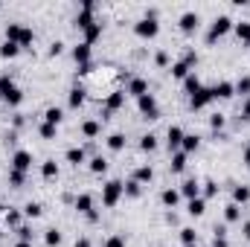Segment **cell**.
Masks as SVG:
<instances>
[{
  "mask_svg": "<svg viewBox=\"0 0 250 247\" xmlns=\"http://www.w3.org/2000/svg\"><path fill=\"white\" fill-rule=\"evenodd\" d=\"M230 29H233V18H230V15H218V18L212 21L209 32H207V44H215V41H218V38H224Z\"/></svg>",
  "mask_w": 250,
  "mask_h": 247,
  "instance_id": "1",
  "label": "cell"
},
{
  "mask_svg": "<svg viewBox=\"0 0 250 247\" xmlns=\"http://www.w3.org/2000/svg\"><path fill=\"white\" fill-rule=\"evenodd\" d=\"M123 181H108V184L102 186V206H108V209H114L117 204H120V198H123Z\"/></svg>",
  "mask_w": 250,
  "mask_h": 247,
  "instance_id": "2",
  "label": "cell"
},
{
  "mask_svg": "<svg viewBox=\"0 0 250 247\" xmlns=\"http://www.w3.org/2000/svg\"><path fill=\"white\" fill-rule=\"evenodd\" d=\"M137 108H140V114H143L146 120H157V117H160V108H157V99H154V93H146V96H140V99H137Z\"/></svg>",
  "mask_w": 250,
  "mask_h": 247,
  "instance_id": "3",
  "label": "cell"
},
{
  "mask_svg": "<svg viewBox=\"0 0 250 247\" xmlns=\"http://www.w3.org/2000/svg\"><path fill=\"white\" fill-rule=\"evenodd\" d=\"M134 32H137L140 38H157L160 23H157V21H151V18H140V21L134 23Z\"/></svg>",
  "mask_w": 250,
  "mask_h": 247,
  "instance_id": "4",
  "label": "cell"
},
{
  "mask_svg": "<svg viewBox=\"0 0 250 247\" xmlns=\"http://www.w3.org/2000/svg\"><path fill=\"white\" fill-rule=\"evenodd\" d=\"M93 9H96V3H93V0H84V3H82V12L76 15V26H79L82 32H84L90 23H96V21H93Z\"/></svg>",
  "mask_w": 250,
  "mask_h": 247,
  "instance_id": "5",
  "label": "cell"
},
{
  "mask_svg": "<svg viewBox=\"0 0 250 247\" xmlns=\"http://www.w3.org/2000/svg\"><path fill=\"white\" fill-rule=\"evenodd\" d=\"M12 169H15V172H23V175H26V172L32 169V154H29L26 148H18V151L12 154Z\"/></svg>",
  "mask_w": 250,
  "mask_h": 247,
  "instance_id": "6",
  "label": "cell"
},
{
  "mask_svg": "<svg viewBox=\"0 0 250 247\" xmlns=\"http://www.w3.org/2000/svg\"><path fill=\"white\" fill-rule=\"evenodd\" d=\"M73 204H76V209H79L82 215H87L90 221H96V218H99V215H96V209H93V195L82 192V195H79V198H76Z\"/></svg>",
  "mask_w": 250,
  "mask_h": 247,
  "instance_id": "7",
  "label": "cell"
},
{
  "mask_svg": "<svg viewBox=\"0 0 250 247\" xmlns=\"http://www.w3.org/2000/svg\"><path fill=\"white\" fill-rule=\"evenodd\" d=\"M209 102H215V99H212V87H201V90L189 99V108H192V111H204Z\"/></svg>",
  "mask_w": 250,
  "mask_h": 247,
  "instance_id": "8",
  "label": "cell"
},
{
  "mask_svg": "<svg viewBox=\"0 0 250 247\" xmlns=\"http://www.w3.org/2000/svg\"><path fill=\"white\" fill-rule=\"evenodd\" d=\"M178 26H181V32L192 35V32L201 26V18H198V12H184V15H181V21H178Z\"/></svg>",
  "mask_w": 250,
  "mask_h": 247,
  "instance_id": "9",
  "label": "cell"
},
{
  "mask_svg": "<svg viewBox=\"0 0 250 247\" xmlns=\"http://www.w3.org/2000/svg\"><path fill=\"white\" fill-rule=\"evenodd\" d=\"M123 105H125V93H120V90H117V93H111V96L105 99V111H102V120H108V117H111L114 111H120Z\"/></svg>",
  "mask_w": 250,
  "mask_h": 247,
  "instance_id": "10",
  "label": "cell"
},
{
  "mask_svg": "<svg viewBox=\"0 0 250 247\" xmlns=\"http://www.w3.org/2000/svg\"><path fill=\"white\" fill-rule=\"evenodd\" d=\"M125 93H128V96H134V99H140V96H146V93H148V82H146V79H140V76H134V79L128 82Z\"/></svg>",
  "mask_w": 250,
  "mask_h": 247,
  "instance_id": "11",
  "label": "cell"
},
{
  "mask_svg": "<svg viewBox=\"0 0 250 247\" xmlns=\"http://www.w3.org/2000/svg\"><path fill=\"white\" fill-rule=\"evenodd\" d=\"M233 96H236V84L227 82V79L212 87V99H233Z\"/></svg>",
  "mask_w": 250,
  "mask_h": 247,
  "instance_id": "12",
  "label": "cell"
},
{
  "mask_svg": "<svg viewBox=\"0 0 250 247\" xmlns=\"http://www.w3.org/2000/svg\"><path fill=\"white\" fill-rule=\"evenodd\" d=\"M166 137H169V151H181V145H184V137H187V134H184V128H181V125H172Z\"/></svg>",
  "mask_w": 250,
  "mask_h": 247,
  "instance_id": "13",
  "label": "cell"
},
{
  "mask_svg": "<svg viewBox=\"0 0 250 247\" xmlns=\"http://www.w3.org/2000/svg\"><path fill=\"white\" fill-rule=\"evenodd\" d=\"M181 198H187V201H192V198H201V184L195 181V178H189V181H184L181 184Z\"/></svg>",
  "mask_w": 250,
  "mask_h": 247,
  "instance_id": "14",
  "label": "cell"
},
{
  "mask_svg": "<svg viewBox=\"0 0 250 247\" xmlns=\"http://www.w3.org/2000/svg\"><path fill=\"white\" fill-rule=\"evenodd\" d=\"M64 160H67L70 166H82V163L87 160V154H84V148H76V145H73V148L64 151Z\"/></svg>",
  "mask_w": 250,
  "mask_h": 247,
  "instance_id": "15",
  "label": "cell"
},
{
  "mask_svg": "<svg viewBox=\"0 0 250 247\" xmlns=\"http://www.w3.org/2000/svg\"><path fill=\"white\" fill-rule=\"evenodd\" d=\"M187 212L192 215V218H201L204 212H207V198H192L187 204Z\"/></svg>",
  "mask_w": 250,
  "mask_h": 247,
  "instance_id": "16",
  "label": "cell"
},
{
  "mask_svg": "<svg viewBox=\"0 0 250 247\" xmlns=\"http://www.w3.org/2000/svg\"><path fill=\"white\" fill-rule=\"evenodd\" d=\"M73 59L79 62V67H82V64H90V44H84V41L76 44V47H73Z\"/></svg>",
  "mask_w": 250,
  "mask_h": 247,
  "instance_id": "17",
  "label": "cell"
},
{
  "mask_svg": "<svg viewBox=\"0 0 250 247\" xmlns=\"http://www.w3.org/2000/svg\"><path fill=\"white\" fill-rule=\"evenodd\" d=\"M23 29H26V26H21V23H6V41H12V44H18V47H21Z\"/></svg>",
  "mask_w": 250,
  "mask_h": 247,
  "instance_id": "18",
  "label": "cell"
},
{
  "mask_svg": "<svg viewBox=\"0 0 250 247\" xmlns=\"http://www.w3.org/2000/svg\"><path fill=\"white\" fill-rule=\"evenodd\" d=\"M67 105H70L73 111H79V108L84 105V87H73V90L67 93Z\"/></svg>",
  "mask_w": 250,
  "mask_h": 247,
  "instance_id": "19",
  "label": "cell"
},
{
  "mask_svg": "<svg viewBox=\"0 0 250 247\" xmlns=\"http://www.w3.org/2000/svg\"><path fill=\"white\" fill-rule=\"evenodd\" d=\"M201 87H204V84H201V79H198L195 73H189L187 79H184V93H187L189 99H192V96H195V93H198Z\"/></svg>",
  "mask_w": 250,
  "mask_h": 247,
  "instance_id": "20",
  "label": "cell"
},
{
  "mask_svg": "<svg viewBox=\"0 0 250 247\" xmlns=\"http://www.w3.org/2000/svg\"><path fill=\"white\" fill-rule=\"evenodd\" d=\"M82 134H84L87 140L99 137V134H102V123H99V120H84V123H82Z\"/></svg>",
  "mask_w": 250,
  "mask_h": 247,
  "instance_id": "21",
  "label": "cell"
},
{
  "mask_svg": "<svg viewBox=\"0 0 250 247\" xmlns=\"http://www.w3.org/2000/svg\"><path fill=\"white\" fill-rule=\"evenodd\" d=\"M41 178L44 181H56L59 178V163L56 160H44L41 163Z\"/></svg>",
  "mask_w": 250,
  "mask_h": 247,
  "instance_id": "22",
  "label": "cell"
},
{
  "mask_svg": "<svg viewBox=\"0 0 250 247\" xmlns=\"http://www.w3.org/2000/svg\"><path fill=\"white\" fill-rule=\"evenodd\" d=\"M160 201H163V206L175 209L178 201H181V192H178V189H163V192H160Z\"/></svg>",
  "mask_w": 250,
  "mask_h": 247,
  "instance_id": "23",
  "label": "cell"
},
{
  "mask_svg": "<svg viewBox=\"0 0 250 247\" xmlns=\"http://www.w3.org/2000/svg\"><path fill=\"white\" fill-rule=\"evenodd\" d=\"M250 201V186H242V184H236L233 186V204H239V206H245Z\"/></svg>",
  "mask_w": 250,
  "mask_h": 247,
  "instance_id": "24",
  "label": "cell"
},
{
  "mask_svg": "<svg viewBox=\"0 0 250 247\" xmlns=\"http://www.w3.org/2000/svg\"><path fill=\"white\" fill-rule=\"evenodd\" d=\"M134 181H137L140 186L151 184V181H154V169H151V166H140V169L134 172Z\"/></svg>",
  "mask_w": 250,
  "mask_h": 247,
  "instance_id": "25",
  "label": "cell"
},
{
  "mask_svg": "<svg viewBox=\"0 0 250 247\" xmlns=\"http://www.w3.org/2000/svg\"><path fill=\"white\" fill-rule=\"evenodd\" d=\"M189 73H195V70H192V67H189V64L184 62V59H181V62H175V64H172V79H178V82H184V79H187Z\"/></svg>",
  "mask_w": 250,
  "mask_h": 247,
  "instance_id": "26",
  "label": "cell"
},
{
  "mask_svg": "<svg viewBox=\"0 0 250 247\" xmlns=\"http://www.w3.org/2000/svg\"><path fill=\"white\" fill-rule=\"evenodd\" d=\"M239 218H242V206H239V204H233V201H230V204H227V206H224V221H227V224H236V221H239Z\"/></svg>",
  "mask_w": 250,
  "mask_h": 247,
  "instance_id": "27",
  "label": "cell"
},
{
  "mask_svg": "<svg viewBox=\"0 0 250 247\" xmlns=\"http://www.w3.org/2000/svg\"><path fill=\"white\" fill-rule=\"evenodd\" d=\"M187 157H189V154H184V151H175V154H172V163H169V169H172L175 175H181V172L187 169Z\"/></svg>",
  "mask_w": 250,
  "mask_h": 247,
  "instance_id": "28",
  "label": "cell"
},
{
  "mask_svg": "<svg viewBox=\"0 0 250 247\" xmlns=\"http://www.w3.org/2000/svg\"><path fill=\"white\" fill-rule=\"evenodd\" d=\"M62 120H64V111H62V108H56V105H53V108H47V111H44V123H50V125H56V128H59V125H62Z\"/></svg>",
  "mask_w": 250,
  "mask_h": 247,
  "instance_id": "29",
  "label": "cell"
},
{
  "mask_svg": "<svg viewBox=\"0 0 250 247\" xmlns=\"http://www.w3.org/2000/svg\"><path fill=\"white\" fill-rule=\"evenodd\" d=\"M3 102H6L9 108H18V105L23 102V90H21V87H12V90L3 96Z\"/></svg>",
  "mask_w": 250,
  "mask_h": 247,
  "instance_id": "30",
  "label": "cell"
},
{
  "mask_svg": "<svg viewBox=\"0 0 250 247\" xmlns=\"http://www.w3.org/2000/svg\"><path fill=\"white\" fill-rule=\"evenodd\" d=\"M198 145H201V137H198V134H187L181 151H184V154H192V151H198Z\"/></svg>",
  "mask_w": 250,
  "mask_h": 247,
  "instance_id": "31",
  "label": "cell"
},
{
  "mask_svg": "<svg viewBox=\"0 0 250 247\" xmlns=\"http://www.w3.org/2000/svg\"><path fill=\"white\" fill-rule=\"evenodd\" d=\"M233 32H236V38H239L242 44H250V23H248V21L233 23Z\"/></svg>",
  "mask_w": 250,
  "mask_h": 247,
  "instance_id": "32",
  "label": "cell"
},
{
  "mask_svg": "<svg viewBox=\"0 0 250 247\" xmlns=\"http://www.w3.org/2000/svg\"><path fill=\"white\" fill-rule=\"evenodd\" d=\"M105 145H108L111 151H123V148H125V134H120V131H117V134H111V137L105 140Z\"/></svg>",
  "mask_w": 250,
  "mask_h": 247,
  "instance_id": "33",
  "label": "cell"
},
{
  "mask_svg": "<svg viewBox=\"0 0 250 247\" xmlns=\"http://www.w3.org/2000/svg\"><path fill=\"white\" fill-rule=\"evenodd\" d=\"M99 35H102V23H90V26L84 29V44H90V47H93V41H96Z\"/></svg>",
  "mask_w": 250,
  "mask_h": 247,
  "instance_id": "34",
  "label": "cell"
},
{
  "mask_svg": "<svg viewBox=\"0 0 250 247\" xmlns=\"http://www.w3.org/2000/svg\"><path fill=\"white\" fill-rule=\"evenodd\" d=\"M18 53H21L18 44H12V41H3V44H0V59H15Z\"/></svg>",
  "mask_w": 250,
  "mask_h": 247,
  "instance_id": "35",
  "label": "cell"
},
{
  "mask_svg": "<svg viewBox=\"0 0 250 247\" xmlns=\"http://www.w3.org/2000/svg\"><path fill=\"white\" fill-rule=\"evenodd\" d=\"M3 224L18 230V227H21V212H18V209H6V212H3Z\"/></svg>",
  "mask_w": 250,
  "mask_h": 247,
  "instance_id": "36",
  "label": "cell"
},
{
  "mask_svg": "<svg viewBox=\"0 0 250 247\" xmlns=\"http://www.w3.org/2000/svg\"><path fill=\"white\" fill-rule=\"evenodd\" d=\"M123 195H125V198H140V195H143V186H140L137 181H134V178H131V181L123 186Z\"/></svg>",
  "mask_w": 250,
  "mask_h": 247,
  "instance_id": "37",
  "label": "cell"
},
{
  "mask_svg": "<svg viewBox=\"0 0 250 247\" xmlns=\"http://www.w3.org/2000/svg\"><path fill=\"white\" fill-rule=\"evenodd\" d=\"M178 236H181V245H184V247H189V245H198V233H195L192 227H184V230H181Z\"/></svg>",
  "mask_w": 250,
  "mask_h": 247,
  "instance_id": "38",
  "label": "cell"
},
{
  "mask_svg": "<svg viewBox=\"0 0 250 247\" xmlns=\"http://www.w3.org/2000/svg\"><path fill=\"white\" fill-rule=\"evenodd\" d=\"M90 172H93V175H105V172H108V160H105L102 154L93 157V160H90Z\"/></svg>",
  "mask_w": 250,
  "mask_h": 247,
  "instance_id": "39",
  "label": "cell"
},
{
  "mask_svg": "<svg viewBox=\"0 0 250 247\" xmlns=\"http://www.w3.org/2000/svg\"><path fill=\"white\" fill-rule=\"evenodd\" d=\"M41 212H44V206H41L38 201H29V204H23V215H26V218H38Z\"/></svg>",
  "mask_w": 250,
  "mask_h": 247,
  "instance_id": "40",
  "label": "cell"
},
{
  "mask_svg": "<svg viewBox=\"0 0 250 247\" xmlns=\"http://www.w3.org/2000/svg\"><path fill=\"white\" fill-rule=\"evenodd\" d=\"M236 84V93L239 96H245V99H250V76H242L239 82H233Z\"/></svg>",
  "mask_w": 250,
  "mask_h": 247,
  "instance_id": "41",
  "label": "cell"
},
{
  "mask_svg": "<svg viewBox=\"0 0 250 247\" xmlns=\"http://www.w3.org/2000/svg\"><path fill=\"white\" fill-rule=\"evenodd\" d=\"M38 134H41V140H56V137H59V128H56V125H50V123H41Z\"/></svg>",
  "mask_w": 250,
  "mask_h": 247,
  "instance_id": "42",
  "label": "cell"
},
{
  "mask_svg": "<svg viewBox=\"0 0 250 247\" xmlns=\"http://www.w3.org/2000/svg\"><path fill=\"white\" fill-rule=\"evenodd\" d=\"M44 245H47V247H59V245H62V233H59L56 227H53V230H47V233H44Z\"/></svg>",
  "mask_w": 250,
  "mask_h": 247,
  "instance_id": "43",
  "label": "cell"
},
{
  "mask_svg": "<svg viewBox=\"0 0 250 247\" xmlns=\"http://www.w3.org/2000/svg\"><path fill=\"white\" fill-rule=\"evenodd\" d=\"M23 184H26V175H23V172H15V169H9V186H12V189H21Z\"/></svg>",
  "mask_w": 250,
  "mask_h": 247,
  "instance_id": "44",
  "label": "cell"
},
{
  "mask_svg": "<svg viewBox=\"0 0 250 247\" xmlns=\"http://www.w3.org/2000/svg\"><path fill=\"white\" fill-rule=\"evenodd\" d=\"M140 148H143V151H154V148H157V137H154V134L140 137Z\"/></svg>",
  "mask_w": 250,
  "mask_h": 247,
  "instance_id": "45",
  "label": "cell"
},
{
  "mask_svg": "<svg viewBox=\"0 0 250 247\" xmlns=\"http://www.w3.org/2000/svg\"><path fill=\"white\" fill-rule=\"evenodd\" d=\"M204 189H201V198H212V195H218V184L215 181H204Z\"/></svg>",
  "mask_w": 250,
  "mask_h": 247,
  "instance_id": "46",
  "label": "cell"
},
{
  "mask_svg": "<svg viewBox=\"0 0 250 247\" xmlns=\"http://www.w3.org/2000/svg\"><path fill=\"white\" fill-rule=\"evenodd\" d=\"M12 87H15L12 76H9V73H3V76H0V99H3V96H6V93L12 90Z\"/></svg>",
  "mask_w": 250,
  "mask_h": 247,
  "instance_id": "47",
  "label": "cell"
},
{
  "mask_svg": "<svg viewBox=\"0 0 250 247\" xmlns=\"http://www.w3.org/2000/svg\"><path fill=\"white\" fill-rule=\"evenodd\" d=\"M105 247H125V236H123V233L108 236V239H105Z\"/></svg>",
  "mask_w": 250,
  "mask_h": 247,
  "instance_id": "48",
  "label": "cell"
},
{
  "mask_svg": "<svg viewBox=\"0 0 250 247\" xmlns=\"http://www.w3.org/2000/svg\"><path fill=\"white\" fill-rule=\"evenodd\" d=\"M224 125H227L224 114H212V117H209V128H212V131H221Z\"/></svg>",
  "mask_w": 250,
  "mask_h": 247,
  "instance_id": "49",
  "label": "cell"
},
{
  "mask_svg": "<svg viewBox=\"0 0 250 247\" xmlns=\"http://www.w3.org/2000/svg\"><path fill=\"white\" fill-rule=\"evenodd\" d=\"M18 242H32V227H18Z\"/></svg>",
  "mask_w": 250,
  "mask_h": 247,
  "instance_id": "50",
  "label": "cell"
},
{
  "mask_svg": "<svg viewBox=\"0 0 250 247\" xmlns=\"http://www.w3.org/2000/svg\"><path fill=\"white\" fill-rule=\"evenodd\" d=\"M62 53H64V41H53L50 44V59H59Z\"/></svg>",
  "mask_w": 250,
  "mask_h": 247,
  "instance_id": "51",
  "label": "cell"
},
{
  "mask_svg": "<svg viewBox=\"0 0 250 247\" xmlns=\"http://www.w3.org/2000/svg\"><path fill=\"white\" fill-rule=\"evenodd\" d=\"M154 64H157V67H169V53H166V50H160V53L154 56Z\"/></svg>",
  "mask_w": 250,
  "mask_h": 247,
  "instance_id": "52",
  "label": "cell"
},
{
  "mask_svg": "<svg viewBox=\"0 0 250 247\" xmlns=\"http://www.w3.org/2000/svg\"><path fill=\"white\" fill-rule=\"evenodd\" d=\"M239 120H242V123H250V99H245V105H242V114H239Z\"/></svg>",
  "mask_w": 250,
  "mask_h": 247,
  "instance_id": "53",
  "label": "cell"
},
{
  "mask_svg": "<svg viewBox=\"0 0 250 247\" xmlns=\"http://www.w3.org/2000/svg\"><path fill=\"white\" fill-rule=\"evenodd\" d=\"M184 62H187L189 67H195V64H198V53H195V50H189L187 56H184Z\"/></svg>",
  "mask_w": 250,
  "mask_h": 247,
  "instance_id": "54",
  "label": "cell"
},
{
  "mask_svg": "<svg viewBox=\"0 0 250 247\" xmlns=\"http://www.w3.org/2000/svg\"><path fill=\"white\" fill-rule=\"evenodd\" d=\"M23 123H26V120H23V114H15V120H12L15 131H18V128H23Z\"/></svg>",
  "mask_w": 250,
  "mask_h": 247,
  "instance_id": "55",
  "label": "cell"
},
{
  "mask_svg": "<svg viewBox=\"0 0 250 247\" xmlns=\"http://www.w3.org/2000/svg\"><path fill=\"white\" fill-rule=\"evenodd\" d=\"M76 247H90V239H87V236H82V239H76Z\"/></svg>",
  "mask_w": 250,
  "mask_h": 247,
  "instance_id": "56",
  "label": "cell"
},
{
  "mask_svg": "<svg viewBox=\"0 0 250 247\" xmlns=\"http://www.w3.org/2000/svg\"><path fill=\"white\" fill-rule=\"evenodd\" d=\"M242 163H245V166H250V145L245 148V154H242Z\"/></svg>",
  "mask_w": 250,
  "mask_h": 247,
  "instance_id": "57",
  "label": "cell"
},
{
  "mask_svg": "<svg viewBox=\"0 0 250 247\" xmlns=\"http://www.w3.org/2000/svg\"><path fill=\"white\" fill-rule=\"evenodd\" d=\"M242 233H245V239L250 242V221H245V224H242Z\"/></svg>",
  "mask_w": 250,
  "mask_h": 247,
  "instance_id": "58",
  "label": "cell"
},
{
  "mask_svg": "<svg viewBox=\"0 0 250 247\" xmlns=\"http://www.w3.org/2000/svg\"><path fill=\"white\" fill-rule=\"evenodd\" d=\"M212 247H230V245H227V239H215V242H212Z\"/></svg>",
  "mask_w": 250,
  "mask_h": 247,
  "instance_id": "59",
  "label": "cell"
},
{
  "mask_svg": "<svg viewBox=\"0 0 250 247\" xmlns=\"http://www.w3.org/2000/svg\"><path fill=\"white\" fill-rule=\"evenodd\" d=\"M15 247H32V242H18Z\"/></svg>",
  "mask_w": 250,
  "mask_h": 247,
  "instance_id": "60",
  "label": "cell"
},
{
  "mask_svg": "<svg viewBox=\"0 0 250 247\" xmlns=\"http://www.w3.org/2000/svg\"><path fill=\"white\" fill-rule=\"evenodd\" d=\"M0 212H3V204H0Z\"/></svg>",
  "mask_w": 250,
  "mask_h": 247,
  "instance_id": "61",
  "label": "cell"
},
{
  "mask_svg": "<svg viewBox=\"0 0 250 247\" xmlns=\"http://www.w3.org/2000/svg\"><path fill=\"white\" fill-rule=\"evenodd\" d=\"M189 247H198V245H189Z\"/></svg>",
  "mask_w": 250,
  "mask_h": 247,
  "instance_id": "62",
  "label": "cell"
}]
</instances>
